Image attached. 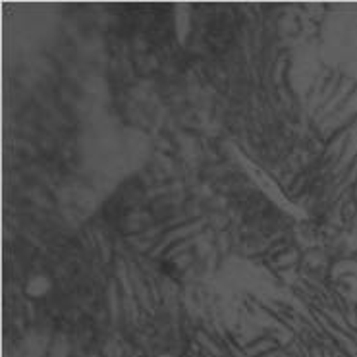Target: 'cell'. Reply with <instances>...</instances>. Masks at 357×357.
<instances>
[{
	"instance_id": "6da1fadb",
	"label": "cell",
	"mask_w": 357,
	"mask_h": 357,
	"mask_svg": "<svg viewBox=\"0 0 357 357\" xmlns=\"http://www.w3.org/2000/svg\"><path fill=\"white\" fill-rule=\"evenodd\" d=\"M52 290H54V278L50 276V273L41 271V268L27 273L24 284H22V291L29 301H41V299L49 298Z\"/></svg>"
},
{
	"instance_id": "7a4b0ae2",
	"label": "cell",
	"mask_w": 357,
	"mask_h": 357,
	"mask_svg": "<svg viewBox=\"0 0 357 357\" xmlns=\"http://www.w3.org/2000/svg\"><path fill=\"white\" fill-rule=\"evenodd\" d=\"M157 357H176L174 354H160V356H157Z\"/></svg>"
}]
</instances>
